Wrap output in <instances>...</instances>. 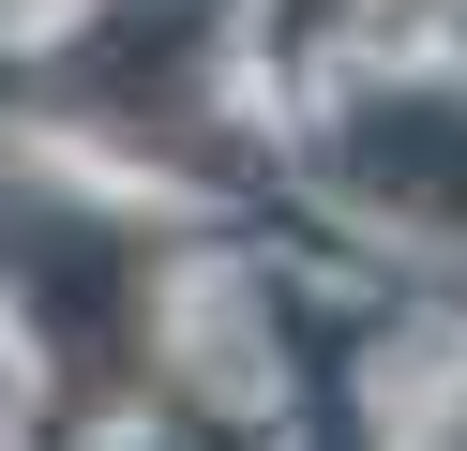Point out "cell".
<instances>
[{"label": "cell", "mask_w": 467, "mask_h": 451, "mask_svg": "<svg viewBox=\"0 0 467 451\" xmlns=\"http://www.w3.org/2000/svg\"><path fill=\"white\" fill-rule=\"evenodd\" d=\"M437 451H467V421H452V436H437Z\"/></svg>", "instance_id": "2"}, {"label": "cell", "mask_w": 467, "mask_h": 451, "mask_svg": "<svg viewBox=\"0 0 467 451\" xmlns=\"http://www.w3.org/2000/svg\"><path fill=\"white\" fill-rule=\"evenodd\" d=\"M362 180H377V196H407V210H452V226H467V106H377Z\"/></svg>", "instance_id": "1"}]
</instances>
